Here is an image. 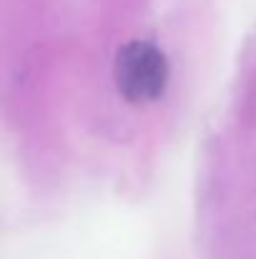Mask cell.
I'll use <instances>...</instances> for the list:
<instances>
[{
    "label": "cell",
    "instance_id": "1",
    "mask_svg": "<svg viewBox=\"0 0 256 259\" xmlns=\"http://www.w3.org/2000/svg\"><path fill=\"white\" fill-rule=\"evenodd\" d=\"M169 83V61L148 40H131L116 58V86L131 103L156 101Z\"/></svg>",
    "mask_w": 256,
    "mask_h": 259
}]
</instances>
